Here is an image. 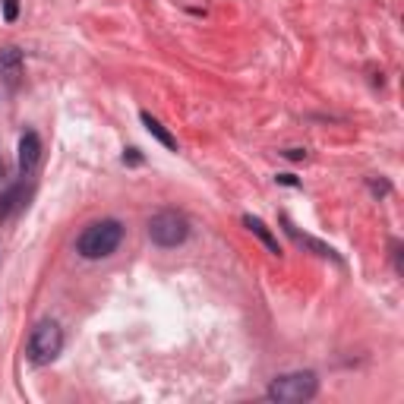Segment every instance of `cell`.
I'll return each instance as SVG.
<instances>
[{"label":"cell","instance_id":"cell-1","mask_svg":"<svg viewBox=\"0 0 404 404\" xmlns=\"http://www.w3.org/2000/svg\"><path fill=\"white\" fill-rule=\"evenodd\" d=\"M120 243H123V224L117 218H101L82 227V234L76 237V252L82 259H107L111 252H117Z\"/></svg>","mask_w":404,"mask_h":404},{"label":"cell","instance_id":"cell-2","mask_svg":"<svg viewBox=\"0 0 404 404\" xmlns=\"http://www.w3.org/2000/svg\"><path fill=\"white\" fill-rule=\"evenodd\" d=\"M316 391H319V376L313 370H297L271 379L269 389H265V398L278 404H300L316 398Z\"/></svg>","mask_w":404,"mask_h":404},{"label":"cell","instance_id":"cell-3","mask_svg":"<svg viewBox=\"0 0 404 404\" xmlns=\"http://www.w3.org/2000/svg\"><path fill=\"white\" fill-rule=\"evenodd\" d=\"M63 351V328L57 325L54 319H41L29 335V344H25V354L35 366H48L60 357Z\"/></svg>","mask_w":404,"mask_h":404},{"label":"cell","instance_id":"cell-4","mask_svg":"<svg viewBox=\"0 0 404 404\" xmlns=\"http://www.w3.org/2000/svg\"><path fill=\"white\" fill-rule=\"evenodd\" d=\"M187 237H189V221L183 212L164 208V212L149 218V240L155 246H161V250H174V246H180Z\"/></svg>","mask_w":404,"mask_h":404},{"label":"cell","instance_id":"cell-5","mask_svg":"<svg viewBox=\"0 0 404 404\" xmlns=\"http://www.w3.org/2000/svg\"><path fill=\"white\" fill-rule=\"evenodd\" d=\"M38 158H41V139H38L35 130L22 133V139H19V177H29L32 170H35Z\"/></svg>","mask_w":404,"mask_h":404},{"label":"cell","instance_id":"cell-6","mask_svg":"<svg viewBox=\"0 0 404 404\" xmlns=\"http://www.w3.org/2000/svg\"><path fill=\"white\" fill-rule=\"evenodd\" d=\"M243 227H246V231H252L259 240H262L265 250H269L271 256H281V243H278V237L269 231V224H265L262 218H256V215H243Z\"/></svg>","mask_w":404,"mask_h":404},{"label":"cell","instance_id":"cell-7","mask_svg":"<svg viewBox=\"0 0 404 404\" xmlns=\"http://www.w3.org/2000/svg\"><path fill=\"white\" fill-rule=\"evenodd\" d=\"M281 224H284V231L290 234V240H294V243H300V246H307V250H313L316 256H328V259H338V252H335L332 246H325V243H319V240H313V237H307V234H300V231H297L294 224H290L288 218H281Z\"/></svg>","mask_w":404,"mask_h":404},{"label":"cell","instance_id":"cell-8","mask_svg":"<svg viewBox=\"0 0 404 404\" xmlns=\"http://www.w3.org/2000/svg\"><path fill=\"white\" fill-rule=\"evenodd\" d=\"M139 117H142L145 130H149V133H152V136H155V139H158V142H161V145H164V149L177 152V139H174V136H170V133H168V130H164V123H161V120H155V117H152V114H149V111H142V114H139Z\"/></svg>","mask_w":404,"mask_h":404},{"label":"cell","instance_id":"cell-9","mask_svg":"<svg viewBox=\"0 0 404 404\" xmlns=\"http://www.w3.org/2000/svg\"><path fill=\"white\" fill-rule=\"evenodd\" d=\"M22 183L25 180H19V183H13V187H6L4 193H0V221L10 218V215L19 208V202H22Z\"/></svg>","mask_w":404,"mask_h":404},{"label":"cell","instance_id":"cell-10","mask_svg":"<svg viewBox=\"0 0 404 404\" xmlns=\"http://www.w3.org/2000/svg\"><path fill=\"white\" fill-rule=\"evenodd\" d=\"M19 63H22V50L13 48V44L0 48V67H4V69H16Z\"/></svg>","mask_w":404,"mask_h":404},{"label":"cell","instance_id":"cell-11","mask_svg":"<svg viewBox=\"0 0 404 404\" xmlns=\"http://www.w3.org/2000/svg\"><path fill=\"white\" fill-rule=\"evenodd\" d=\"M4 4V19L6 22H16L19 19V0H0Z\"/></svg>","mask_w":404,"mask_h":404},{"label":"cell","instance_id":"cell-12","mask_svg":"<svg viewBox=\"0 0 404 404\" xmlns=\"http://www.w3.org/2000/svg\"><path fill=\"white\" fill-rule=\"evenodd\" d=\"M123 164H142V155H139V149H126V152H123Z\"/></svg>","mask_w":404,"mask_h":404},{"label":"cell","instance_id":"cell-13","mask_svg":"<svg viewBox=\"0 0 404 404\" xmlns=\"http://www.w3.org/2000/svg\"><path fill=\"white\" fill-rule=\"evenodd\" d=\"M278 183H284V187H300V180H297L294 174H278Z\"/></svg>","mask_w":404,"mask_h":404},{"label":"cell","instance_id":"cell-14","mask_svg":"<svg viewBox=\"0 0 404 404\" xmlns=\"http://www.w3.org/2000/svg\"><path fill=\"white\" fill-rule=\"evenodd\" d=\"M303 155H307L303 149H284V158H290V161H300Z\"/></svg>","mask_w":404,"mask_h":404},{"label":"cell","instance_id":"cell-15","mask_svg":"<svg viewBox=\"0 0 404 404\" xmlns=\"http://www.w3.org/2000/svg\"><path fill=\"white\" fill-rule=\"evenodd\" d=\"M0 183H4V161H0Z\"/></svg>","mask_w":404,"mask_h":404}]
</instances>
